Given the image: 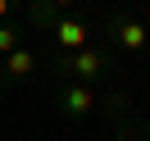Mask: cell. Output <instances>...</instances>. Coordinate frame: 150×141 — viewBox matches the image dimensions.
<instances>
[{
	"label": "cell",
	"instance_id": "obj_8",
	"mask_svg": "<svg viewBox=\"0 0 150 141\" xmlns=\"http://www.w3.org/2000/svg\"><path fill=\"white\" fill-rule=\"evenodd\" d=\"M96 109H105L109 118H123V114H127V91H105Z\"/></svg>",
	"mask_w": 150,
	"mask_h": 141
},
{
	"label": "cell",
	"instance_id": "obj_7",
	"mask_svg": "<svg viewBox=\"0 0 150 141\" xmlns=\"http://www.w3.org/2000/svg\"><path fill=\"white\" fill-rule=\"evenodd\" d=\"M114 141H150V123L137 118V114H123L118 128H114Z\"/></svg>",
	"mask_w": 150,
	"mask_h": 141
},
{
	"label": "cell",
	"instance_id": "obj_12",
	"mask_svg": "<svg viewBox=\"0 0 150 141\" xmlns=\"http://www.w3.org/2000/svg\"><path fill=\"white\" fill-rule=\"evenodd\" d=\"M146 50H150V41H146Z\"/></svg>",
	"mask_w": 150,
	"mask_h": 141
},
{
	"label": "cell",
	"instance_id": "obj_9",
	"mask_svg": "<svg viewBox=\"0 0 150 141\" xmlns=\"http://www.w3.org/2000/svg\"><path fill=\"white\" fill-rule=\"evenodd\" d=\"M50 5H55V9H64V14H73L77 5H82V0H50Z\"/></svg>",
	"mask_w": 150,
	"mask_h": 141
},
{
	"label": "cell",
	"instance_id": "obj_11",
	"mask_svg": "<svg viewBox=\"0 0 150 141\" xmlns=\"http://www.w3.org/2000/svg\"><path fill=\"white\" fill-rule=\"evenodd\" d=\"M5 91H9V86H5V77H0V96H5Z\"/></svg>",
	"mask_w": 150,
	"mask_h": 141
},
{
	"label": "cell",
	"instance_id": "obj_4",
	"mask_svg": "<svg viewBox=\"0 0 150 141\" xmlns=\"http://www.w3.org/2000/svg\"><path fill=\"white\" fill-rule=\"evenodd\" d=\"M50 41H55V50H82V46H91L96 41V23L86 18V14H59L55 23H50V32H46Z\"/></svg>",
	"mask_w": 150,
	"mask_h": 141
},
{
	"label": "cell",
	"instance_id": "obj_3",
	"mask_svg": "<svg viewBox=\"0 0 150 141\" xmlns=\"http://www.w3.org/2000/svg\"><path fill=\"white\" fill-rule=\"evenodd\" d=\"M96 105H100V86H86V82H55V109L64 118H91Z\"/></svg>",
	"mask_w": 150,
	"mask_h": 141
},
{
	"label": "cell",
	"instance_id": "obj_2",
	"mask_svg": "<svg viewBox=\"0 0 150 141\" xmlns=\"http://www.w3.org/2000/svg\"><path fill=\"white\" fill-rule=\"evenodd\" d=\"M100 37L109 41L118 55H141V50H146V41H150V28H146L132 9H109V18H105V32H100Z\"/></svg>",
	"mask_w": 150,
	"mask_h": 141
},
{
	"label": "cell",
	"instance_id": "obj_5",
	"mask_svg": "<svg viewBox=\"0 0 150 141\" xmlns=\"http://www.w3.org/2000/svg\"><path fill=\"white\" fill-rule=\"evenodd\" d=\"M37 68H41V55L32 50V41H23L18 50H9V55H5V64H0V77H5V86H14V82H28Z\"/></svg>",
	"mask_w": 150,
	"mask_h": 141
},
{
	"label": "cell",
	"instance_id": "obj_1",
	"mask_svg": "<svg viewBox=\"0 0 150 141\" xmlns=\"http://www.w3.org/2000/svg\"><path fill=\"white\" fill-rule=\"evenodd\" d=\"M114 55H118V50H114L105 37H96L91 46H82V50H55V55L46 59V68H50L55 82L105 86V82H109V73H114Z\"/></svg>",
	"mask_w": 150,
	"mask_h": 141
},
{
	"label": "cell",
	"instance_id": "obj_10",
	"mask_svg": "<svg viewBox=\"0 0 150 141\" xmlns=\"http://www.w3.org/2000/svg\"><path fill=\"white\" fill-rule=\"evenodd\" d=\"M14 9H18V0H0V18H9Z\"/></svg>",
	"mask_w": 150,
	"mask_h": 141
},
{
	"label": "cell",
	"instance_id": "obj_6",
	"mask_svg": "<svg viewBox=\"0 0 150 141\" xmlns=\"http://www.w3.org/2000/svg\"><path fill=\"white\" fill-rule=\"evenodd\" d=\"M28 37H32V23L28 18H0V59L9 55V50H18Z\"/></svg>",
	"mask_w": 150,
	"mask_h": 141
}]
</instances>
